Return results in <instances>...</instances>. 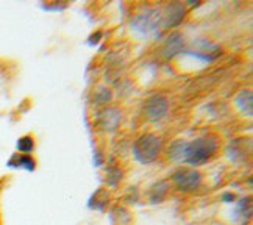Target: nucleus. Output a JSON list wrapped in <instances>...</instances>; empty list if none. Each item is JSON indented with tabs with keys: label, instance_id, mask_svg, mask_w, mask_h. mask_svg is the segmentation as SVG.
Masks as SVG:
<instances>
[{
	"label": "nucleus",
	"instance_id": "obj_2",
	"mask_svg": "<svg viewBox=\"0 0 253 225\" xmlns=\"http://www.w3.org/2000/svg\"><path fill=\"white\" fill-rule=\"evenodd\" d=\"M161 149H163V139L158 135L149 133V135L141 136V138L136 141L133 152H134L136 160L147 164L158 158Z\"/></svg>",
	"mask_w": 253,
	"mask_h": 225
},
{
	"label": "nucleus",
	"instance_id": "obj_6",
	"mask_svg": "<svg viewBox=\"0 0 253 225\" xmlns=\"http://www.w3.org/2000/svg\"><path fill=\"white\" fill-rule=\"evenodd\" d=\"M183 50V36L181 35H173L168 39L166 45H164V52L168 56H173Z\"/></svg>",
	"mask_w": 253,
	"mask_h": 225
},
{
	"label": "nucleus",
	"instance_id": "obj_7",
	"mask_svg": "<svg viewBox=\"0 0 253 225\" xmlns=\"http://www.w3.org/2000/svg\"><path fill=\"white\" fill-rule=\"evenodd\" d=\"M236 105L244 114L252 116V92L249 90L241 91L236 97Z\"/></svg>",
	"mask_w": 253,
	"mask_h": 225
},
{
	"label": "nucleus",
	"instance_id": "obj_9",
	"mask_svg": "<svg viewBox=\"0 0 253 225\" xmlns=\"http://www.w3.org/2000/svg\"><path fill=\"white\" fill-rule=\"evenodd\" d=\"M33 147H35V142H33V139L30 138V136H24V138H21L17 142V149L21 152H24V153L32 152Z\"/></svg>",
	"mask_w": 253,
	"mask_h": 225
},
{
	"label": "nucleus",
	"instance_id": "obj_5",
	"mask_svg": "<svg viewBox=\"0 0 253 225\" xmlns=\"http://www.w3.org/2000/svg\"><path fill=\"white\" fill-rule=\"evenodd\" d=\"M169 111V102L164 97H153L145 105V114L150 121H161Z\"/></svg>",
	"mask_w": 253,
	"mask_h": 225
},
{
	"label": "nucleus",
	"instance_id": "obj_3",
	"mask_svg": "<svg viewBox=\"0 0 253 225\" xmlns=\"http://www.w3.org/2000/svg\"><path fill=\"white\" fill-rule=\"evenodd\" d=\"M173 181L181 191H194L200 186L202 175L196 169L183 168L173 174Z\"/></svg>",
	"mask_w": 253,
	"mask_h": 225
},
{
	"label": "nucleus",
	"instance_id": "obj_8",
	"mask_svg": "<svg viewBox=\"0 0 253 225\" xmlns=\"http://www.w3.org/2000/svg\"><path fill=\"white\" fill-rule=\"evenodd\" d=\"M13 161H19V163H14L11 166H19V168H25V169H35V161L30 158V156H14Z\"/></svg>",
	"mask_w": 253,
	"mask_h": 225
},
{
	"label": "nucleus",
	"instance_id": "obj_1",
	"mask_svg": "<svg viewBox=\"0 0 253 225\" xmlns=\"http://www.w3.org/2000/svg\"><path fill=\"white\" fill-rule=\"evenodd\" d=\"M219 142L212 136H205L194 141H175L169 150V156L177 163H188L192 166L205 164L217 152Z\"/></svg>",
	"mask_w": 253,
	"mask_h": 225
},
{
	"label": "nucleus",
	"instance_id": "obj_4",
	"mask_svg": "<svg viewBox=\"0 0 253 225\" xmlns=\"http://www.w3.org/2000/svg\"><path fill=\"white\" fill-rule=\"evenodd\" d=\"M160 21H161L160 11H157V9H147V11L141 13L138 17L134 19L133 28L134 30H138L139 33L149 35L160 27Z\"/></svg>",
	"mask_w": 253,
	"mask_h": 225
}]
</instances>
